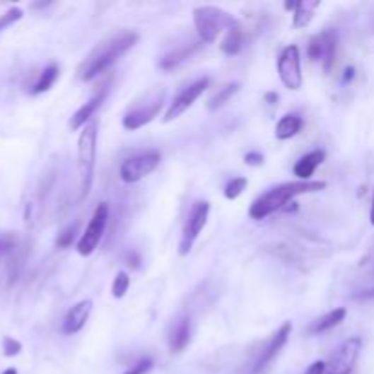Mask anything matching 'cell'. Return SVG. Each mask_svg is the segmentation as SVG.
<instances>
[{
  "label": "cell",
  "mask_w": 374,
  "mask_h": 374,
  "mask_svg": "<svg viewBox=\"0 0 374 374\" xmlns=\"http://www.w3.org/2000/svg\"><path fill=\"white\" fill-rule=\"evenodd\" d=\"M2 374H17V369H13V367H9V369H6Z\"/></svg>",
  "instance_id": "f35d334b"
},
{
  "label": "cell",
  "mask_w": 374,
  "mask_h": 374,
  "mask_svg": "<svg viewBox=\"0 0 374 374\" xmlns=\"http://www.w3.org/2000/svg\"><path fill=\"white\" fill-rule=\"evenodd\" d=\"M354 74H356V70H354L353 66H349V68H345L344 71V78H341V83H351L354 78Z\"/></svg>",
  "instance_id": "e575fe53"
},
{
  "label": "cell",
  "mask_w": 374,
  "mask_h": 374,
  "mask_svg": "<svg viewBox=\"0 0 374 374\" xmlns=\"http://www.w3.org/2000/svg\"><path fill=\"white\" fill-rule=\"evenodd\" d=\"M190 336H192V325L190 318H181L175 322V325L172 327L168 336V347L170 353L179 354L183 353L187 345L190 344Z\"/></svg>",
  "instance_id": "ac0fdd59"
},
{
  "label": "cell",
  "mask_w": 374,
  "mask_h": 374,
  "mask_svg": "<svg viewBox=\"0 0 374 374\" xmlns=\"http://www.w3.org/2000/svg\"><path fill=\"white\" fill-rule=\"evenodd\" d=\"M301 128H303V119H301L300 113H287V115H283L278 121V124H276V139H292V137H296V135L300 134Z\"/></svg>",
  "instance_id": "d6986e66"
},
{
  "label": "cell",
  "mask_w": 374,
  "mask_h": 374,
  "mask_svg": "<svg viewBox=\"0 0 374 374\" xmlns=\"http://www.w3.org/2000/svg\"><path fill=\"white\" fill-rule=\"evenodd\" d=\"M2 349H4V356L13 358L17 356V354H21L22 344L18 339L11 338V336H6V338L2 339Z\"/></svg>",
  "instance_id": "f1b7e54d"
},
{
  "label": "cell",
  "mask_w": 374,
  "mask_h": 374,
  "mask_svg": "<svg viewBox=\"0 0 374 374\" xmlns=\"http://www.w3.org/2000/svg\"><path fill=\"white\" fill-rule=\"evenodd\" d=\"M296 6H298V2H291V0H288V2H285V9H287V11H292V13H294Z\"/></svg>",
  "instance_id": "8d00e7d4"
},
{
  "label": "cell",
  "mask_w": 374,
  "mask_h": 374,
  "mask_svg": "<svg viewBox=\"0 0 374 374\" xmlns=\"http://www.w3.org/2000/svg\"><path fill=\"white\" fill-rule=\"evenodd\" d=\"M245 165L248 166H259L263 165V161H265V157H263L262 152H256V150H252V152L245 153Z\"/></svg>",
  "instance_id": "4dcf8cb0"
},
{
  "label": "cell",
  "mask_w": 374,
  "mask_h": 374,
  "mask_svg": "<svg viewBox=\"0 0 374 374\" xmlns=\"http://www.w3.org/2000/svg\"><path fill=\"white\" fill-rule=\"evenodd\" d=\"M345 316H347V309H345V307H338V309L331 310V312H327L325 316L316 320V322L309 327V332L310 334H323V332L338 327L339 323L344 322Z\"/></svg>",
  "instance_id": "44dd1931"
},
{
  "label": "cell",
  "mask_w": 374,
  "mask_h": 374,
  "mask_svg": "<svg viewBox=\"0 0 374 374\" xmlns=\"http://www.w3.org/2000/svg\"><path fill=\"white\" fill-rule=\"evenodd\" d=\"M152 367H153L152 358H143V360L137 361L135 366H132L127 373H122V374H146L152 370Z\"/></svg>",
  "instance_id": "f546056e"
},
{
  "label": "cell",
  "mask_w": 374,
  "mask_h": 374,
  "mask_svg": "<svg viewBox=\"0 0 374 374\" xmlns=\"http://www.w3.org/2000/svg\"><path fill=\"white\" fill-rule=\"evenodd\" d=\"M201 46H203V42L199 40V42L185 44V46H181V48L174 49V52H168L166 55L161 57V61H159V68H161L163 71L175 70V68H179L183 62H187L188 59L194 55V53L199 52Z\"/></svg>",
  "instance_id": "e0dca14e"
},
{
  "label": "cell",
  "mask_w": 374,
  "mask_h": 374,
  "mask_svg": "<svg viewBox=\"0 0 374 374\" xmlns=\"http://www.w3.org/2000/svg\"><path fill=\"white\" fill-rule=\"evenodd\" d=\"M75 238H77V223L75 225H70L68 228L61 232V234L57 235V247L59 248H68L74 245Z\"/></svg>",
  "instance_id": "83f0119b"
},
{
  "label": "cell",
  "mask_w": 374,
  "mask_h": 374,
  "mask_svg": "<svg viewBox=\"0 0 374 374\" xmlns=\"http://www.w3.org/2000/svg\"><path fill=\"white\" fill-rule=\"evenodd\" d=\"M247 185H248L247 177H241V175L240 177H232L230 181L226 183L223 194H225V197L228 201H234V199H238V197H240L245 190H247Z\"/></svg>",
  "instance_id": "d4e9b609"
},
{
  "label": "cell",
  "mask_w": 374,
  "mask_h": 374,
  "mask_svg": "<svg viewBox=\"0 0 374 374\" xmlns=\"http://www.w3.org/2000/svg\"><path fill=\"white\" fill-rule=\"evenodd\" d=\"M320 4H322L320 0H298L296 9L292 13V26L296 28V30L309 26Z\"/></svg>",
  "instance_id": "ffe728a7"
},
{
  "label": "cell",
  "mask_w": 374,
  "mask_h": 374,
  "mask_svg": "<svg viewBox=\"0 0 374 374\" xmlns=\"http://www.w3.org/2000/svg\"><path fill=\"white\" fill-rule=\"evenodd\" d=\"M278 75L283 86L298 92L303 86V74H301V53L296 44L285 46L278 57Z\"/></svg>",
  "instance_id": "52a82bcc"
},
{
  "label": "cell",
  "mask_w": 374,
  "mask_h": 374,
  "mask_svg": "<svg viewBox=\"0 0 374 374\" xmlns=\"http://www.w3.org/2000/svg\"><path fill=\"white\" fill-rule=\"evenodd\" d=\"M108 203H99L97 209L93 210V216L90 219V223L84 228L83 235L77 241V252L81 256H92L95 252V248L99 247L100 240L106 232V225H108Z\"/></svg>",
  "instance_id": "8992f818"
},
{
  "label": "cell",
  "mask_w": 374,
  "mask_h": 374,
  "mask_svg": "<svg viewBox=\"0 0 374 374\" xmlns=\"http://www.w3.org/2000/svg\"><path fill=\"white\" fill-rule=\"evenodd\" d=\"M356 300H374V287L367 288V291H361L360 294H356Z\"/></svg>",
  "instance_id": "836d02e7"
},
{
  "label": "cell",
  "mask_w": 374,
  "mask_h": 374,
  "mask_svg": "<svg viewBox=\"0 0 374 374\" xmlns=\"http://www.w3.org/2000/svg\"><path fill=\"white\" fill-rule=\"evenodd\" d=\"M57 78H59V64H57V62H52V64H48L42 71H40L37 83L31 86V93H33V95L46 93L49 88L55 84Z\"/></svg>",
  "instance_id": "cb8c5ba5"
},
{
  "label": "cell",
  "mask_w": 374,
  "mask_h": 374,
  "mask_svg": "<svg viewBox=\"0 0 374 374\" xmlns=\"http://www.w3.org/2000/svg\"><path fill=\"white\" fill-rule=\"evenodd\" d=\"M292 332V323L285 322L274 334L270 336L269 341L265 344V347L262 349V353L257 356L256 363L252 366V373L250 374H263L270 367V363L278 358V354L281 353V349L287 345L288 336Z\"/></svg>",
  "instance_id": "4fadbf2b"
},
{
  "label": "cell",
  "mask_w": 374,
  "mask_h": 374,
  "mask_svg": "<svg viewBox=\"0 0 374 374\" xmlns=\"http://www.w3.org/2000/svg\"><path fill=\"white\" fill-rule=\"evenodd\" d=\"M210 214V203L209 201H197L196 205L192 206L190 214H188L187 221H185L183 232H181V240H179V254L187 256L192 250L194 243L199 238L201 230L206 226Z\"/></svg>",
  "instance_id": "ba28073f"
},
{
  "label": "cell",
  "mask_w": 374,
  "mask_h": 374,
  "mask_svg": "<svg viewBox=\"0 0 374 374\" xmlns=\"http://www.w3.org/2000/svg\"><path fill=\"white\" fill-rule=\"evenodd\" d=\"M209 86H210V78L203 77V78H197L196 83L188 84L187 88H183V90L174 97V100L170 103L168 108H166L163 121L170 122L174 121V119H177L179 115H183V113L187 112V110L190 108L201 95H203V92H205Z\"/></svg>",
  "instance_id": "7c38bea8"
},
{
  "label": "cell",
  "mask_w": 374,
  "mask_h": 374,
  "mask_svg": "<svg viewBox=\"0 0 374 374\" xmlns=\"http://www.w3.org/2000/svg\"><path fill=\"white\" fill-rule=\"evenodd\" d=\"M370 225L374 226V196H373V203H370Z\"/></svg>",
  "instance_id": "74e56055"
},
{
  "label": "cell",
  "mask_w": 374,
  "mask_h": 374,
  "mask_svg": "<svg viewBox=\"0 0 374 374\" xmlns=\"http://www.w3.org/2000/svg\"><path fill=\"white\" fill-rule=\"evenodd\" d=\"M325 156H327L325 150L322 148H316L312 150V152L305 153V156H301L300 159H298L292 172H294V175H296L300 181H310V177L314 175L316 168L325 161Z\"/></svg>",
  "instance_id": "2e32d148"
},
{
  "label": "cell",
  "mask_w": 374,
  "mask_h": 374,
  "mask_svg": "<svg viewBox=\"0 0 374 374\" xmlns=\"http://www.w3.org/2000/svg\"><path fill=\"white\" fill-rule=\"evenodd\" d=\"M165 97L166 90H163V88H156V90L144 93L141 99L135 100L134 105L127 110L124 117H122V128L128 132H135L150 124L161 112L163 105H165Z\"/></svg>",
  "instance_id": "5b68a950"
},
{
  "label": "cell",
  "mask_w": 374,
  "mask_h": 374,
  "mask_svg": "<svg viewBox=\"0 0 374 374\" xmlns=\"http://www.w3.org/2000/svg\"><path fill=\"white\" fill-rule=\"evenodd\" d=\"M106 93H108V88L105 86L103 90H99L92 99L88 100V103H84L74 115H71V121H70L71 130L74 132L81 130V128H84L86 124H90V121H92V117L95 115V112L100 108V105H103V100L106 99Z\"/></svg>",
  "instance_id": "9a60e30c"
},
{
  "label": "cell",
  "mask_w": 374,
  "mask_h": 374,
  "mask_svg": "<svg viewBox=\"0 0 374 374\" xmlns=\"http://www.w3.org/2000/svg\"><path fill=\"white\" fill-rule=\"evenodd\" d=\"M22 9L21 8H9L6 13L0 15V33L4 30H8L9 26H13L15 22H18L22 18Z\"/></svg>",
  "instance_id": "4316f807"
},
{
  "label": "cell",
  "mask_w": 374,
  "mask_h": 374,
  "mask_svg": "<svg viewBox=\"0 0 374 374\" xmlns=\"http://www.w3.org/2000/svg\"><path fill=\"white\" fill-rule=\"evenodd\" d=\"M336 48H338V31L325 30L318 35H314L307 46V55L312 62H322L323 71L329 74L334 64Z\"/></svg>",
  "instance_id": "30bf717a"
},
{
  "label": "cell",
  "mask_w": 374,
  "mask_h": 374,
  "mask_svg": "<svg viewBox=\"0 0 374 374\" xmlns=\"http://www.w3.org/2000/svg\"><path fill=\"white\" fill-rule=\"evenodd\" d=\"M238 24L228 11L218 6H197L194 9V26L201 42L212 44L218 40L223 31H228Z\"/></svg>",
  "instance_id": "277c9868"
},
{
  "label": "cell",
  "mask_w": 374,
  "mask_h": 374,
  "mask_svg": "<svg viewBox=\"0 0 374 374\" xmlns=\"http://www.w3.org/2000/svg\"><path fill=\"white\" fill-rule=\"evenodd\" d=\"M15 247V240L11 235H2L0 238V257L6 256L8 252H11Z\"/></svg>",
  "instance_id": "1f68e13d"
},
{
  "label": "cell",
  "mask_w": 374,
  "mask_h": 374,
  "mask_svg": "<svg viewBox=\"0 0 374 374\" xmlns=\"http://www.w3.org/2000/svg\"><path fill=\"white\" fill-rule=\"evenodd\" d=\"M325 181H291V183H281L278 187L270 188L265 194H262L257 199H254L248 214L256 221H262V219L269 218L270 214L287 209V205L294 197L325 190Z\"/></svg>",
  "instance_id": "7a4b0ae2"
},
{
  "label": "cell",
  "mask_w": 374,
  "mask_h": 374,
  "mask_svg": "<svg viewBox=\"0 0 374 374\" xmlns=\"http://www.w3.org/2000/svg\"><path fill=\"white\" fill-rule=\"evenodd\" d=\"M97 165V122H90L83 128L77 143V168H78V201L90 196L93 187Z\"/></svg>",
  "instance_id": "3957f363"
},
{
  "label": "cell",
  "mask_w": 374,
  "mask_h": 374,
  "mask_svg": "<svg viewBox=\"0 0 374 374\" xmlns=\"http://www.w3.org/2000/svg\"><path fill=\"white\" fill-rule=\"evenodd\" d=\"M238 92H240V83H226L225 86L219 88L218 92L210 97L209 103H206V110H209V112H218V110L223 108Z\"/></svg>",
  "instance_id": "603a6c76"
},
{
  "label": "cell",
  "mask_w": 374,
  "mask_h": 374,
  "mask_svg": "<svg viewBox=\"0 0 374 374\" xmlns=\"http://www.w3.org/2000/svg\"><path fill=\"white\" fill-rule=\"evenodd\" d=\"M137 40H139V35L135 31L122 30L97 44L95 48L90 52V55L84 59L83 64L78 66V77H81V81L90 83V81L99 77L100 74H105L122 55H127L134 48Z\"/></svg>",
  "instance_id": "6da1fadb"
},
{
  "label": "cell",
  "mask_w": 374,
  "mask_h": 374,
  "mask_svg": "<svg viewBox=\"0 0 374 374\" xmlns=\"http://www.w3.org/2000/svg\"><path fill=\"white\" fill-rule=\"evenodd\" d=\"M325 373H327V363L322 360L310 363L309 369L305 370V374H325Z\"/></svg>",
  "instance_id": "d6a6232c"
},
{
  "label": "cell",
  "mask_w": 374,
  "mask_h": 374,
  "mask_svg": "<svg viewBox=\"0 0 374 374\" xmlns=\"http://www.w3.org/2000/svg\"><path fill=\"white\" fill-rule=\"evenodd\" d=\"M360 336H351L332 353L331 360L327 361L325 374H353L358 356L361 351Z\"/></svg>",
  "instance_id": "8fae6325"
},
{
  "label": "cell",
  "mask_w": 374,
  "mask_h": 374,
  "mask_svg": "<svg viewBox=\"0 0 374 374\" xmlns=\"http://www.w3.org/2000/svg\"><path fill=\"white\" fill-rule=\"evenodd\" d=\"M159 163H161V153L157 150L137 153V156L130 157L127 161H122L121 168H119V175H121L124 183H137V181L152 174L153 170L159 166Z\"/></svg>",
  "instance_id": "9c48e42d"
},
{
  "label": "cell",
  "mask_w": 374,
  "mask_h": 374,
  "mask_svg": "<svg viewBox=\"0 0 374 374\" xmlns=\"http://www.w3.org/2000/svg\"><path fill=\"white\" fill-rule=\"evenodd\" d=\"M93 309L92 300H83L75 303L68 312H66L64 320H62V332L68 336L77 334L84 329L86 322L90 320V314Z\"/></svg>",
  "instance_id": "5bb4252c"
},
{
  "label": "cell",
  "mask_w": 374,
  "mask_h": 374,
  "mask_svg": "<svg viewBox=\"0 0 374 374\" xmlns=\"http://www.w3.org/2000/svg\"><path fill=\"white\" fill-rule=\"evenodd\" d=\"M243 46H245V33H243V28H241L240 22H238L234 28H230V30L226 31L225 39L221 40V52L228 57L238 55V53L243 49Z\"/></svg>",
  "instance_id": "7402d4cb"
},
{
  "label": "cell",
  "mask_w": 374,
  "mask_h": 374,
  "mask_svg": "<svg viewBox=\"0 0 374 374\" xmlns=\"http://www.w3.org/2000/svg\"><path fill=\"white\" fill-rule=\"evenodd\" d=\"M128 288H130V276H128L124 270H119L112 283V296L115 298V300H121V298H124Z\"/></svg>",
  "instance_id": "484cf974"
},
{
  "label": "cell",
  "mask_w": 374,
  "mask_h": 374,
  "mask_svg": "<svg viewBox=\"0 0 374 374\" xmlns=\"http://www.w3.org/2000/svg\"><path fill=\"white\" fill-rule=\"evenodd\" d=\"M263 99H265V103L269 106H274L276 103H278L279 97H278V93H276V92H269V93H265V97H263Z\"/></svg>",
  "instance_id": "d590c367"
}]
</instances>
